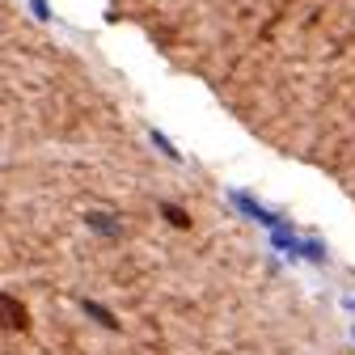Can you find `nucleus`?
Instances as JSON below:
<instances>
[{
  "mask_svg": "<svg viewBox=\"0 0 355 355\" xmlns=\"http://www.w3.org/2000/svg\"><path fill=\"white\" fill-rule=\"evenodd\" d=\"M0 330H9V334H26L30 330V313H26V304L13 300L0 292Z\"/></svg>",
  "mask_w": 355,
  "mask_h": 355,
  "instance_id": "1",
  "label": "nucleus"
},
{
  "mask_svg": "<svg viewBox=\"0 0 355 355\" xmlns=\"http://www.w3.org/2000/svg\"><path fill=\"white\" fill-rule=\"evenodd\" d=\"M165 216H169V220H173V225H178V229H191V220H187V216H182V211H178V207H165Z\"/></svg>",
  "mask_w": 355,
  "mask_h": 355,
  "instance_id": "2",
  "label": "nucleus"
}]
</instances>
